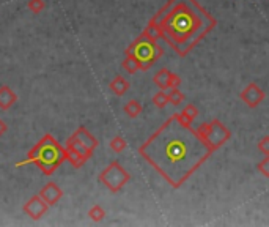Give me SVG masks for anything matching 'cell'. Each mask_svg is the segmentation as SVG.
<instances>
[{
	"instance_id": "obj_4",
	"label": "cell",
	"mask_w": 269,
	"mask_h": 227,
	"mask_svg": "<svg viewBox=\"0 0 269 227\" xmlns=\"http://www.w3.org/2000/svg\"><path fill=\"white\" fill-rule=\"evenodd\" d=\"M125 54H129L136 58L139 64V71H148L164 55V49L159 46L158 39H153L142 32L128 46Z\"/></svg>"
},
{
	"instance_id": "obj_20",
	"label": "cell",
	"mask_w": 269,
	"mask_h": 227,
	"mask_svg": "<svg viewBox=\"0 0 269 227\" xmlns=\"http://www.w3.org/2000/svg\"><path fill=\"white\" fill-rule=\"evenodd\" d=\"M153 105L158 108V109H164L165 106L169 105V96H167V92L165 90H159L158 93L153 95Z\"/></svg>"
},
{
	"instance_id": "obj_10",
	"label": "cell",
	"mask_w": 269,
	"mask_h": 227,
	"mask_svg": "<svg viewBox=\"0 0 269 227\" xmlns=\"http://www.w3.org/2000/svg\"><path fill=\"white\" fill-rule=\"evenodd\" d=\"M17 102V93L7 84L0 86V109L8 111Z\"/></svg>"
},
{
	"instance_id": "obj_9",
	"label": "cell",
	"mask_w": 269,
	"mask_h": 227,
	"mask_svg": "<svg viewBox=\"0 0 269 227\" xmlns=\"http://www.w3.org/2000/svg\"><path fill=\"white\" fill-rule=\"evenodd\" d=\"M38 194L44 199V202L49 205V207H54V205H57L61 200V197H63V191H61V188L58 187L55 181H48L44 187L39 190Z\"/></svg>"
},
{
	"instance_id": "obj_7",
	"label": "cell",
	"mask_w": 269,
	"mask_h": 227,
	"mask_svg": "<svg viewBox=\"0 0 269 227\" xmlns=\"http://www.w3.org/2000/svg\"><path fill=\"white\" fill-rule=\"evenodd\" d=\"M239 98H241V101L244 102L247 108L255 109V108H258L261 102L264 101L266 93H264V90L258 84H255V82H251L249 86H245L241 90Z\"/></svg>"
},
{
	"instance_id": "obj_19",
	"label": "cell",
	"mask_w": 269,
	"mask_h": 227,
	"mask_svg": "<svg viewBox=\"0 0 269 227\" xmlns=\"http://www.w3.org/2000/svg\"><path fill=\"white\" fill-rule=\"evenodd\" d=\"M88 218H90L93 222H101L102 219L106 218V210L102 209L101 205L95 203V205H92L90 210H88Z\"/></svg>"
},
{
	"instance_id": "obj_8",
	"label": "cell",
	"mask_w": 269,
	"mask_h": 227,
	"mask_svg": "<svg viewBox=\"0 0 269 227\" xmlns=\"http://www.w3.org/2000/svg\"><path fill=\"white\" fill-rule=\"evenodd\" d=\"M49 210V205L44 202V199L41 197L39 194H35L32 196L23 207V212L33 221H39L41 218H43Z\"/></svg>"
},
{
	"instance_id": "obj_1",
	"label": "cell",
	"mask_w": 269,
	"mask_h": 227,
	"mask_svg": "<svg viewBox=\"0 0 269 227\" xmlns=\"http://www.w3.org/2000/svg\"><path fill=\"white\" fill-rule=\"evenodd\" d=\"M213 153L214 150L180 112L170 115L139 147V155L175 190L181 188Z\"/></svg>"
},
{
	"instance_id": "obj_16",
	"label": "cell",
	"mask_w": 269,
	"mask_h": 227,
	"mask_svg": "<svg viewBox=\"0 0 269 227\" xmlns=\"http://www.w3.org/2000/svg\"><path fill=\"white\" fill-rule=\"evenodd\" d=\"M180 115L183 117L184 121H188L192 125V121L198 117V109H197L195 105H192V102H188V105L183 108V111L180 112Z\"/></svg>"
},
{
	"instance_id": "obj_23",
	"label": "cell",
	"mask_w": 269,
	"mask_h": 227,
	"mask_svg": "<svg viewBox=\"0 0 269 227\" xmlns=\"http://www.w3.org/2000/svg\"><path fill=\"white\" fill-rule=\"evenodd\" d=\"M257 171H258L263 177L269 178V156H264V158L257 164Z\"/></svg>"
},
{
	"instance_id": "obj_26",
	"label": "cell",
	"mask_w": 269,
	"mask_h": 227,
	"mask_svg": "<svg viewBox=\"0 0 269 227\" xmlns=\"http://www.w3.org/2000/svg\"><path fill=\"white\" fill-rule=\"evenodd\" d=\"M7 131H8V123L4 118H0V137L5 136Z\"/></svg>"
},
{
	"instance_id": "obj_21",
	"label": "cell",
	"mask_w": 269,
	"mask_h": 227,
	"mask_svg": "<svg viewBox=\"0 0 269 227\" xmlns=\"http://www.w3.org/2000/svg\"><path fill=\"white\" fill-rule=\"evenodd\" d=\"M167 96H169V102H170V105H173V106H180L181 102L184 101V93L180 90V87H176V89H169Z\"/></svg>"
},
{
	"instance_id": "obj_24",
	"label": "cell",
	"mask_w": 269,
	"mask_h": 227,
	"mask_svg": "<svg viewBox=\"0 0 269 227\" xmlns=\"http://www.w3.org/2000/svg\"><path fill=\"white\" fill-rule=\"evenodd\" d=\"M257 149L260 153H263L264 156H269V136H263L258 143H257Z\"/></svg>"
},
{
	"instance_id": "obj_2",
	"label": "cell",
	"mask_w": 269,
	"mask_h": 227,
	"mask_svg": "<svg viewBox=\"0 0 269 227\" xmlns=\"http://www.w3.org/2000/svg\"><path fill=\"white\" fill-rule=\"evenodd\" d=\"M164 39L180 57H186L216 27V17L197 0H167L151 19Z\"/></svg>"
},
{
	"instance_id": "obj_11",
	"label": "cell",
	"mask_w": 269,
	"mask_h": 227,
	"mask_svg": "<svg viewBox=\"0 0 269 227\" xmlns=\"http://www.w3.org/2000/svg\"><path fill=\"white\" fill-rule=\"evenodd\" d=\"M71 137H74V139L79 140L80 143H84V146H85L87 149H90V150H93V152H95V149L98 147V139H96L90 131H87L84 127H79V128L71 134Z\"/></svg>"
},
{
	"instance_id": "obj_12",
	"label": "cell",
	"mask_w": 269,
	"mask_h": 227,
	"mask_svg": "<svg viewBox=\"0 0 269 227\" xmlns=\"http://www.w3.org/2000/svg\"><path fill=\"white\" fill-rule=\"evenodd\" d=\"M131 84H129V80L125 79L123 76H115L112 80H110V84H109V90L115 95V96H123V95H126L128 90H129Z\"/></svg>"
},
{
	"instance_id": "obj_5",
	"label": "cell",
	"mask_w": 269,
	"mask_h": 227,
	"mask_svg": "<svg viewBox=\"0 0 269 227\" xmlns=\"http://www.w3.org/2000/svg\"><path fill=\"white\" fill-rule=\"evenodd\" d=\"M99 183H102L110 193H120L131 180V174L121 166L118 161H112L109 166L102 171L98 177Z\"/></svg>"
},
{
	"instance_id": "obj_3",
	"label": "cell",
	"mask_w": 269,
	"mask_h": 227,
	"mask_svg": "<svg viewBox=\"0 0 269 227\" xmlns=\"http://www.w3.org/2000/svg\"><path fill=\"white\" fill-rule=\"evenodd\" d=\"M65 161H66V149L52 134H44L27 152V156L24 159H20L14 164V168L35 164L46 177H51Z\"/></svg>"
},
{
	"instance_id": "obj_14",
	"label": "cell",
	"mask_w": 269,
	"mask_h": 227,
	"mask_svg": "<svg viewBox=\"0 0 269 227\" xmlns=\"http://www.w3.org/2000/svg\"><path fill=\"white\" fill-rule=\"evenodd\" d=\"M169 76H170V71L167 68H161L154 74L153 82L158 86L159 90H169Z\"/></svg>"
},
{
	"instance_id": "obj_18",
	"label": "cell",
	"mask_w": 269,
	"mask_h": 227,
	"mask_svg": "<svg viewBox=\"0 0 269 227\" xmlns=\"http://www.w3.org/2000/svg\"><path fill=\"white\" fill-rule=\"evenodd\" d=\"M121 68L125 70L128 74H136L139 71V64H137L132 55L125 54V60L121 61Z\"/></svg>"
},
{
	"instance_id": "obj_6",
	"label": "cell",
	"mask_w": 269,
	"mask_h": 227,
	"mask_svg": "<svg viewBox=\"0 0 269 227\" xmlns=\"http://www.w3.org/2000/svg\"><path fill=\"white\" fill-rule=\"evenodd\" d=\"M230 137H232V131L227 128L220 120L214 118L210 121V131L205 136V140L214 152L220 149L225 142H229Z\"/></svg>"
},
{
	"instance_id": "obj_22",
	"label": "cell",
	"mask_w": 269,
	"mask_h": 227,
	"mask_svg": "<svg viewBox=\"0 0 269 227\" xmlns=\"http://www.w3.org/2000/svg\"><path fill=\"white\" fill-rule=\"evenodd\" d=\"M27 8L33 14H41V13L46 10V2H44V0H29V2H27Z\"/></svg>"
},
{
	"instance_id": "obj_17",
	"label": "cell",
	"mask_w": 269,
	"mask_h": 227,
	"mask_svg": "<svg viewBox=\"0 0 269 227\" xmlns=\"http://www.w3.org/2000/svg\"><path fill=\"white\" fill-rule=\"evenodd\" d=\"M109 147L115 153H123V152L126 150V147H128V142H126V139L123 137V136H115V137L110 139Z\"/></svg>"
},
{
	"instance_id": "obj_13",
	"label": "cell",
	"mask_w": 269,
	"mask_h": 227,
	"mask_svg": "<svg viewBox=\"0 0 269 227\" xmlns=\"http://www.w3.org/2000/svg\"><path fill=\"white\" fill-rule=\"evenodd\" d=\"M65 149H66V161L71 164L74 169H80L88 161L87 158L82 156L79 152H76L71 146H68V143H65Z\"/></svg>"
},
{
	"instance_id": "obj_25",
	"label": "cell",
	"mask_w": 269,
	"mask_h": 227,
	"mask_svg": "<svg viewBox=\"0 0 269 227\" xmlns=\"http://www.w3.org/2000/svg\"><path fill=\"white\" fill-rule=\"evenodd\" d=\"M183 79L176 74V73H172L170 71V76H169V89H176L181 86Z\"/></svg>"
},
{
	"instance_id": "obj_15",
	"label": "cell",
	"mask_w": 269,
	"mask_h": 227,
	"mask_svg": "<svg viewBox=\"0 0 269 227\" xmlns=\"http://www.w3.org/2000/svg\"><path fill=\"white\" fill-rule=\"evenodd\" d=\"M123 111H125V114L129 118H137L142 114L143 106H142V102H139L137 99H129L125 105V108H123Z\"/></svg>"
}]
</instances>
